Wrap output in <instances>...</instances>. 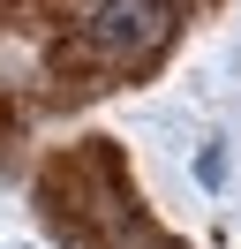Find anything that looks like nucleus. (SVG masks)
Instances as JSON below:
<instances>
[{
  "mask_svg": "<svg viewBox=\"0 0 241 249\" xmlns=\"http://www.w3.org/2000/svg\"><path fill=\"white\" fill-rule=\"evenodd\" d=\"M173 38V0H98L83 23V53L105 68H143Z\"/></svg>",
  "mask_w": 241,
  "mask_h": 249,
  "instance_id": "obj_1",
  "label": "nucleus"
}]
</instances>
